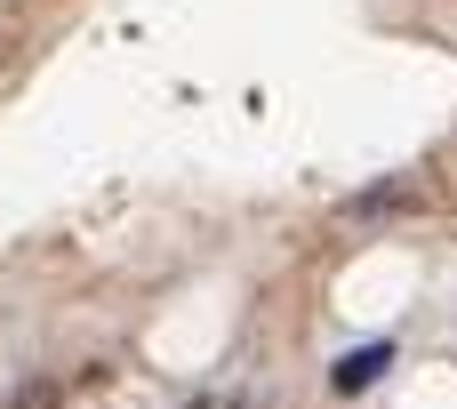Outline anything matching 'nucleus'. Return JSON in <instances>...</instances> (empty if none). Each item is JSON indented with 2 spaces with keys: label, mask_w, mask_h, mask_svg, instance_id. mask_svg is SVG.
<instances>
[{
  "label": "nucleus",
  "mask_w": 457,
  "mask_h": 409,
  "mask_svg": "<svg viewBox=\"0 0 457 409\" xmlns=\"http://www.w3.org/2000/svg\"><path fill=\"white\" fill-rule=\"evenodd\" d=\"M337 209H345V217H418V209H426V185H418V177H386V185L345 193Z\"/></svg>",
  "instance_id": "nucleus-1"
},
{
  "label": "nucleus",
  "mask_w": 457,
  "mask_h": 409,
  "mask_svg": "<svg viewBox=\"0 0 457 409\" xmlns=\"http://www.w3.org/2000/svg\"><path fill=\"white\" fill-rule=\"evenodd\" d=\"M394 370V338H378V346H361V354H345L337 370H329V394H370L378 378Z\"/></svg>",
  "instance_id": "nucleus-2"
},
{
  "label": "nucleus",
  "mask_w": 457,
  "mask_h": 409,
  "mask_svg": "<svg viewBox=\"0 0 457 409\" xmlns=\"http://www.w3.org/2000/svg\"><path fill=\"white\" fill-rule=\"evenodd\" d=\"M64 402V386H56V378H32V386H16V394H8V409H56Z\"/></svg>",
  "instance_id": "nucleus-3"
},
{
  "label": "nucleus",
  "mask_w": 457,
  "mask_h": 409,
  "mask_svg": "<svg viewBox=\"0 0 457 409\" xmlns=\"http://www.w3.org/2000/svg\"><path fill=\"white\" fill-rule=\"evenodd\" d=\"M193 409H217V402H193Z\"/></svg>",
  "instance_id": "nucleus-4"
}]
</instances>
